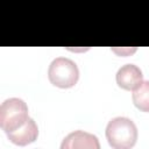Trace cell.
<instances>
[{"instance_id": "6da1fadb", "label": "cell", "mask_w": 149, "mask_h": 149, "mask_svg": "<svg viewBox=\"0 0 149 149\" xmlns=\"http://www.w3.org/2000/svg\"><path fill=\"white\" fill-rule=\"evenodd\" d=\"M106 139L114 149H128L134 147L137 140L136 125L126 116H115L106 126Z\"/></svg>"}, {"instance_id": "7a4b0ae2", "label": "cell", "mask_w": 149, "mask_h": 149, "mask_svg": "<svg viewBox=\"0 0 149 149\" xmlns=\"http://www.w3.org/2000/svg\"><path fill=\"white\" fill-rule=\"evenodd\" d=\"M48 78L52 85L61 88H69L77 84L79 70L77 64L70 58L56 57L49 65Z\"/></svg>"}, {"instance_id": "3957f363", "label": "cell", "mask_w": 149, "mask_h": 149, "mask_svg": "<svg viewBox=\"0 0 149 149\" xmlns=\"http://www.w3.org/2000/svg\"><path fill=\"white\" fill-rule=\"evenodd\" d=\"M28 106L20 98H8L0 105V127L5 133L20 127L28 119Z\"/></svg>"}, {"instance_id": "277c9868", "label": "cell", "mask_w": 149, "mask_h": 149, "mask_svg": "<svg viewBox=\"0 0 149 149\" xmlns=\"http://www.w3.org/2000/svg\"><path fill=\"white\" fill-rule=\"evenodd\" d=\"M62 149H76V148H88V149H99L100 143L95 135L90 134L84 130H74L68 134L61 144Z\"/></svg>"}, {"instance_id": "5b68a950", "label": "cell", "mask_w": 149, "mask_h": 149, "mask_svg": "<svg viewBox=\"0 0 149 149\" xmlns=\"http://www.w3.org/2000/svg\"><path fill=\"white\" fill-rule=\"evenodd\" d=\"M116 84L127 91H133L143 81V74L141 69L135 64L122 65L115 76Z\"/></svg>"}, {"instance_id": "8992f818", "label": "cell", "mask_w": 149, "mask_h": 149, "mask_svg": "<svg viewBox=\"0 0 149 149\" xmlns=\"http://www.w3.org/2000/svg\"><path fill=\"white\" fill-rule=\"evenodd\" d=\"M8 140L17 146H26L34 142L38 136V127L34 119L28 118L24 123H22L16 129L6 133Z\"/></svg>"}, {"instance_id": "52a82bcc", "label": "cell", "mask_w": 149, "mask_h": 149, "mask_svg": "<svg viewBox=\"0 0 149 149\" xmlns=\"http://www.w3.org/2000/svg\"><path fill=\"white\" fill-rule=\"evenodd\" d=\"M132 99L134 105L142 112H149V80H143L133 90Z\"/></svg>"}]
</instances>
